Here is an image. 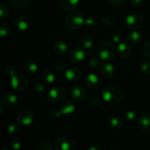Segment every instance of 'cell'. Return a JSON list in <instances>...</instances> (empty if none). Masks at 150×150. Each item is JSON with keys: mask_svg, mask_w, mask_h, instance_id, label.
<instances>
[{"mask_svg": "<svg viewBox=\"0 0 150 150\" xmlns=\"http://www.w3.org/2000/svg\"><path fill=\"white\" fill-rule=\"evenodd\" d=\"M5 73L10 78V86L16 92H22L28 87L29 81L23 75H16L14 67L9 65L6 67Z\"/></svg>", "mask_w": 150, "mask_h": 150, "instance_id": "6da1fadb", "label": "cell"}, {"mask_svg": "<svg viewBox=\"0 0 150 150\" xmlns=\"http://www.w3.org/2000/svg\"><path fill=\"white\" fill-rule=\"evenodd\" d=\"M101 97L105 103L108 104L120 103L124 98L122 90L118 86L108 85L101 90Z\"/></svg>", "mask_w": 150, "mask_h": 150, "instance_id": "7a4b0ae2", "label": "cell"}, {"mask_svg": "<svg viewBox=\"0 0 150 150\" xmlns=\"http://www.w3.org/2000/svg\"><path fill=\"white\" fill-rule=\"evenodd\" d=\"M85 21L86 19L81 13L78 11H72L66 17L65 24L68 29L76 30L84 26Z\"/></svg>", "mask_w": 150, "mask_h": 150, "instance_id": "3957f363", "label": "cell"}, {"mask_svg": "<svg viewBox=\"0 0 150 150\" xmlns=\"http://www.w3.org/2000/svg\"><path fill=\"white\" fill-rule=\"evenodd\" d=\"M98 52L101 60L104 62H109L114 59L116 51L114 45L111 42L103 41L99 45Z\"/></svg>", "mask_w": 150, "mask_h": 150, "instance_id": "277c9868", "label": "cell"}, {"mask_svg": "<svg viewBox=\"0 0 150 150\" xmlns=\"http://www.w3.org/2000/svg\"><path fill=\"white\" fill-rule=\"evenodd\" d=\"M66 97V90L62 87H53L47 92V99L51 103L62 102Z\"/></svg>", "mask_w": 150, "mask_h": 150, "instance_id": "5b68a950", "label": "cell"}, {"mask_svg": "<svg viewBox=\"0 0 150 150\" xmlns=\"http://www.w3.org/2000/svg\"><path fill=\"white\" fill-rule=\"evenodd\" d=\"M57 150H73L76 147L73 139L67 136H59L54 144Z\"/></svg>", "mask_w": 150, "mask_h": 150, "instance_id": "8992f818", "label": "cell"}, {"mask_svg": "<svg viewBox=\"0 0 150 150\" xmlns=\"http://www.w3.org/2000/svg\"><path fill=\"white\" fill-rule=\"evenodd\" d=\"M125 22L128 29H136L143 24L144 18L140 14H130L127 16Z\"/></svg>", "mask_w": 150, "mask_h": 150, "instance_id": "52a82bcc", "label": "cell"}, {"mask_svg": "<svg viewBox=\"0 0 150 150\" xmlns=\"http://www.w3.org/2000/svg\"><path fill=\"white\" fill-rule=\"evenodd\" d=\"M86 55H87V52L84 49V48L76 47L70 51V60L74 64H79L85 59Z\"/></svg>", "mask_w": 150, "mask_h": 150, "instance_id": "ba28073f", "label": "cell"}, {"mask_svg": "<svg viewBox=\"0 0 150 150\" xmlns=\"http://www.w3.org/2000/svg\"><path fill=\"white\" fill-rule=\"evenodd\" d=\"M35 119L34 114L29 110H23L17 116V122L21 126L27 127L32 124Z\"/></svg>", "mask_w": 150, "mask_h": 150, "instance_id": "9c48e42d", "label": "cell"}, {"mask_svg": "<svg viewBox=\"0 0 150 150\" xmlns=\"http://www.w3.org/2000/svg\"><path fill=\"white\" fill-rule=\"evenodd\" d=\"M18 103L17 95L12 92H7L1 98V104L8 109H13Z\"/></svg>", "mask_w": 150, "mask_h": 150, "instance_id": "30bf717a", "label": "cell"}, {"mask_svg": "<svg viewBox=\"0 0 150 150\" xmlns=\"http://www.w3.org/2000/svg\"><path fill=\"white\" fill-rule=\"evenodd\" d=\"M76 108V104L73 99L67 98L63 100L62 103L60 108V111H61L62 115L69 116L71 115Z\"/></svg>", "mask_w": 150, "mask_h": 150, "instance_id": "8fae6325", "label": "cell"}, {"mask_svg": "<svg viewBox=\"0 0 150 150\" xmlns=\"http://www.w3.org/2000/svg\"><path fill=\"white\" fill-rule=\"evenodd\" d=\"M101 75L107 79L113 78L116 75V68L114 64L108 62H104L99 67Z\"/></svg>", "mask_w": 150, "mask_h": 150, "instance_id": "7c38bea8", "label": "cell"}, {"mask_svg": "<svg viewBox=\"0 0 150 150\" xmlns=\"http://www.w3.org/2000/svg\"><path fill=\"white\" fill-rule=\"evenodd\" d=\"M117 54L120 58H127L130 55L131 53V48L130 45L127 42L122 41L118 43L117 47Z\"/></svg>", "mask_w": 150, "mask_h": 150, "instance_id": "4fadbf2b", "label": "cell"}, {"mask_svg": "<svg viewBox=\"0 0 150 150\" xmlns=\"http://www.w3.org/2000/svg\"><path fill=\"white\" fill-rule=\"evenodd\" d=\"M137 124L139 128L144 132H150V114H142L139 117Z\"/></svg>", "mask_w": 150, "mask_h": 150, "instance_id": "5bb4252c", "label": "cell"}, {"mask_svg": "<svg viewBox=\"0 0 150 150\" xmlns=\"http://www.w3.org/2000/svg\"><path fill=\"white\" fill-rule=\"evenodd\" d=\"M15 26L19 31L24 32L28 30L30 27V21L26 16H20L16 18L15 21Z\"/></svg>", "mask_w": 150, "mask_h": 150, "instance_id": "9a60e30c", "label": "cell"}, {"mask_svg": "<svg viewBox=\"0 0 150 150\" xmlns=\"http://www.w3.org/2000/svg\"><path fill=\"white\" fill-rule=\"evenodd\" d=\"M83 82L89 89H95L100 84V79L95 73H91L85 76Z\"/></svg>", "mask_w": 150, "mask_h": 150, "instance_id": "2e32d148", "label": "cell"}, {"mask_svg": "<svg viewBox=\"0 0 150 150\" xmlns=\"http://www.w3.org/2000/svg\"><path fill=\"white\" fill-rule=\"evenodd\" d=\"M81 75L80 70L75 67H69L64 71V78L68 81H76L80 79Z\"/></svg>", "mask_w": 150, "mask_h": 150, "instance_id": "e0dca14e", "label": "cell"}, {"mask_svg": "<svg viewBox=\"0 0 150 150\" xmlns=\"http://www.w3.org/2000/svg\"><path fill=\"white\" fill-rule=\"evenodd\" d=\"M70 93H71L72 97L75 99L78 100H83L86 96V90L83 86L81 85H75L71 88L70 90Z\"/></svg>", "mask_w": 150, "mask_h": 150, "instance_id": "ac0fdd59", "label": "cell"}, {"mask_svg": "<svg viewBox=\"0 0 150 150\" xmlns=\"http://www.w3.org/2000/svg\"><path fill=\"white\" fill-rule=\"evenodd\" d=\"M53 50L58 56H64L67 54L68 46L67 43L62 40H57L53 45Z\"/></svg>", "mask_w": 150, "mask_h": 150, "instance_id": "d6986e66", "label": "cell"}, {"mask_svg": "<svg viewBox=\"0 0 150 150\" xmlns=\"http://www.w3.org/2000/svg\"><path fill=\"white\" fill-rule=\"evenodd\" d=\"M81 0H59V4L62 8L67 11H74L78 8Z\"/></svg>", "mask_w": 150, "mask_h": 150, "instance_id": "ffe728a7", "label": "cell"}, {"mask_svg": "<svg viewBox=\"0 0 150 150\" xmlns=\"http://www.w3.org/2000/svg\"><path fill=\"white\" fill-rule=\"evenodd\" d=\"M41 79L45 85L50 86L54 83L56 76L52 70H50V69H46L42 72V75H41Z\"/></svg>", "mask_w": 150, "mask_h": 150, "instance_id": "44dd1931", "label": "cell"}, {"mask_svg": "<svg viewBox=\"0 0 150 150\" xmlns=\"http://www.w3.org/2000/svg\"><path fill=\"white\" fill-rule=\"evenodd\" d=\"M24 70L28 74L33 76L38 71V64L35 60L28 59L24 63Z\"/></svg>", "mask_w": 150, "mask_h": 150, "instance_id": "7402d4cb", "label": "cell"}, {"mask_svg": "<svg viewBox=\"0 0 150 150\" xmlns=\"http://www.w3.org/2000/svg\"><path fill=\"white\" fill-rule=\"evenodd\" d=\"M142 34L138 31H132L127 35V40L132 45H136L142 40Z\"/></svg>", "mask_w": 150, "mask_h": 150, "instance_id": "603a6c76", "label": "cell"}, {"mask_svg": "<svg viewBox=\"0 0 150 150\" xmlns=\"http://www.w3.org/2000/svg\"><path fill=\"white\" fill-rule=\"evenodd\" d=\"M109 125L113 129L120 130L124 126V120L120 116H115L110 120Z\"/></svg>", "mask_w": 150, "mask_h": 150, "instance_id": "cb8c5ba5", "label": "cell"}, {"mask_svg": "<svg viewBox=\"0 0 150 150\" xmlns=\"http://www.w3.org/2000/svg\"><path fill=\"white\" fill-rule=\"evenodd\" d=\"M94 38L91 35H85L81 38V44L82 46L86 50H89L93 46L94 44Z\"/></svg>", "mask_w": 150, "mask_h": 150, "instance_id": "d4e9b609", "label": "cell"}, {"mask_svg": "<svg viewBox=\"0 0 150 150\" xmlns=\"http://www.w3.org/2000/svg\"><path fill=\"white\" fill-rule=\"evenodd\" d=\"M100 58L99 56H92L88 61V66L91 70H97L100 66Z\"/></svg>", "mask_w": 150, "mask_h": 150, "instance_id": "484cf974", "label": "cell"}, {"mask_svg": "<svg viewBox=\"0 0 150 150\" xmlns=\"http://www.w3.org/2000/svg\"><path fill=\"white\" fill-rule=\"evenodd\" d=\"M101 26L105 30H110V29H113L114 27V24L113 23L112 21L110 18H108L106 16H103L101 18Z\"/></svg>", "mask_w": 150, "mask_h": 150, "instance_id": "4316f807", "label": "cell"}, {"mask_svg": "<svg viewBox=\"0 0 150 150\" xmlns=\"http://www.w3.org/2000/svg\"><path fill=\"white\" fill-rule=\"evenodd\" d=\"M11 32V28L9 24L4 22H1L0 23V35L2 38L7 37Z\"/></svg>", "mask_w": 150, "mask_h": 150, "instance_id": "83f0119b", "label": "cell"}, {"mask_svg": "<svg viewBox=\"0 0 150 150\" xmlns=\"http://www.w3.org/2000/svg\"><path fill=\"white\" fill-rule=\"evenodd\" d=\"M32 89L35 93L43 94L46 92V86L45 83L41 82H35L32 86Z\"/></svg>", "mask_w": 150, "mask_h": 150, "instance_id": "f1b7e54d", "label": "cell"}, {"mask_svg": "<svg viewBox=\"0 0 150 150\" xmlns=\"http://www.w3.org/2000/svg\"><path fill=\"white\" fill-rule=\"evenodd\" d=\"M10 4L17 8H24L29 5L30 0H9Z\"/></svg>", "mask_w": 150, "mask_h": 150, "instance_id": "f546056e", "label": "cell"}, {"mask_svg": "<svg viewBox=\"0 0 150 150\" xmlns=\"http://www.w3.org/2000/svg\"><path fill=\"white\" fill-rule=\"evenodd\" d=\"M10 144L11 148L14 150H20L22 148V143L18 137H13L10 139Z\"/></svg>", "mask_w": 150, "mask_h": 150, "instance_id": "4dcf8cb0", "label": "cell"}, {"mask_svg": "<svg viewBox=\"0 0 150 150\" xmlns=\"http://www.w3.org/2000/svg\"><path fill=\"white\" fill-rule=\"evenodd\" d=\"M35 149L37 150H53L55 149V146L48 142H41L37 145Z\"/></svg>", "mask_w": 150, "mask_h": 150, "instance_id": "1f68e13d", "label": "cell"}, {"mask_svg": "<svg viewBox=\"0 0 150 150\" xmlns=\"http://www.w3.org/2000/svg\"><path fill=\"white\" fill-rule=\"evenodd\" d=\"M21 125L18 122H13L10 123L7 127V130H8L10 134H16L18 133L21 129Z\"/></svg>", "mask_w": 150, "mask_h": 150, "instance_id": "d6a6232c", "label": "cell"}, {"mask_svg": "<svg viewBox=\"0 0 150 150\" xmlns=\"http://www.w3.org/2000/svg\"><path fill=\"white\" fill-rule=\"evenodd\" d=\"M9 16V9L7 5L4 4H0V19L1 21L5 20Z\"/></svg>", "mask_w": 150, "mask_h": 150, "instance_id": "836d02e7", "label": "cell"}, {"mask_svg": "<svg viewBox=\"0 0 150 150\" xmlns=\"http://www.w3.org/2000/svg\"><path fill=\"white\" fill-rule=\"evenodd\" d=\"M98 21L95 18H88L85 21V26L89 29H95L98 26Z\"/></svg>", "mask_w": 150, "mask_h": 150, "instance_id": "e575fe53", "label": "cell"}, {"mask_svg": "<svg viewBox=\"0 0 150 150\" xmlns=\"http://www.w3.org/2000/svg\"><path fill=\"white\" fill-rule=\"evenodd\" d=\"M140 70L142 73L145 75L150 73V62L148 60H144L142 62L140 65Z\"/></svg>", "mask_w": 150, "mask_h": 150, "instance_id": "d590c367", "label": "cell"}, {"mask_svg": "<svg viewBox=\"0 0 150 150\" xmlns=\"http://www.w3.org/2000/svg\"><path fill=\"white\" fill-rule=\"evenodd\" d=\"M136 118V113L135 111L130 110L127 111L124 114V119L127 122H133Z\"/></svg>", "mask_w": 150, "mask_h": 150, "instance_id": "8d00e7d4", "label": "cell"}, {"mask_svg": "<svg viewBox=\"0 0 150 150\" xmlns=\"http://www.w3.org/2000/svg\"><path fill=\"white\" fill-rule=\"evenodd\" d=\"M111 39L114 43H120L122 42V35L120 32H114L111 34Z\"/></svg>", "mask_w": 150, "mask_h": 150, "instance_id": "74e56055", "label": "cell"}, {"mask_svg": "<svg viewBox=\"0 0 150 150\" xmlns=\"http://www.w3.org/2000/svg\"><path fill=\"white\" fill-rule=\"evenodd\" d=\"M142 52H143L144 56L147 59L150 60V41L147 42L146 43H145V45H144Z\"/></svg>", "mask_w": 150, "mask_h": 150, "instance_id": "f35d334b", "label": "cell"}, {"mask_svg": "<svg viewBox=\"0 0 150 150\" xmlns=\"http://www.w3.org/2000/svg\"><path fill=\"white\" fill-rule=\"evenodd\" d=\"M103 101L104 100H103V99L102 98V97L97 96V97H95V98L92 100V102H91V103H92V106L98 108V107H100L101 105H102V103Z\"/></svg>", "mask_w": 150, "mask_h": 150, "instance_id": "ab89813d", "label": "cell"}, {"mask_svg": "<svg viewBox=\"0 0 150 150\" xmlns=\"http://www.w3.org/2000/svg\"><path fill=\"white\" fill-rule=\"evenodd\" d=\"M61 116V111H60V110L57 109V108L52 110V111H51V113H50V117L53 119H55V120L56 119H59Z\"/></svg>", "mask_w": 150, "mask_h": 150, "instance_id": "60d3db41", "label": "cell"}, {"mask_svg": "<svg viewBox=\"0 0 150 150\" xmlns=\"http://www.w3.org/2000/svg\"><path fill=\"white\" fill-rule=\"evenodd\" d=\"M130 3L133 7L138 8V7H140L142 6L143 0H130Z\"/></svg>", "mask_w": 150, "mask_h": 150, "instance_id": "b9f144b4", "label": "cell"}, {"mask_svg": "<svg viewBox=\"0 0 150 150\" xmlns=\"http://www.w3.org/2000/svg\"><path fill=\"white\" fill-rule=\"evenodd\" d=\"M109 1L113 6L118 7V6L122 5L125 2V0H109Z\"/></svg>", "mask_w": 150, "mask_h": 150, "instance_id": "7bdbcfd3", "label": "cell"}, {"mask_svg": "<svg viewBox=\"0 0 150 150\" xmlns=\"http://www.w3.org/2000/svg\"><path fill=\"white\" fill-rule=\"evenodd\" d=\"M54 68H55V70H57V73H63V72L65 70L64 66L61 64H57V65L55 66V67H54Z\"/></svg>", "mask_w": 150, "mask_h": 150, "instance_id": "ee69618b", "label": "cell"}, {"mask_svg": "<svg viewBox=\"0 0 150 150\" xmlns=\"http://www.w3.org/2000/svg\"><path fill=\"white\" fill-rule=\"evenodd\" d=\"M89 150H101L102 149H101L100 146H92V147L89 148Z\"/></svg>", "mask_w": 150, "mask_h": 150, "instance_id": "f6af8a7d", "label": "cell"}]
</instances>
